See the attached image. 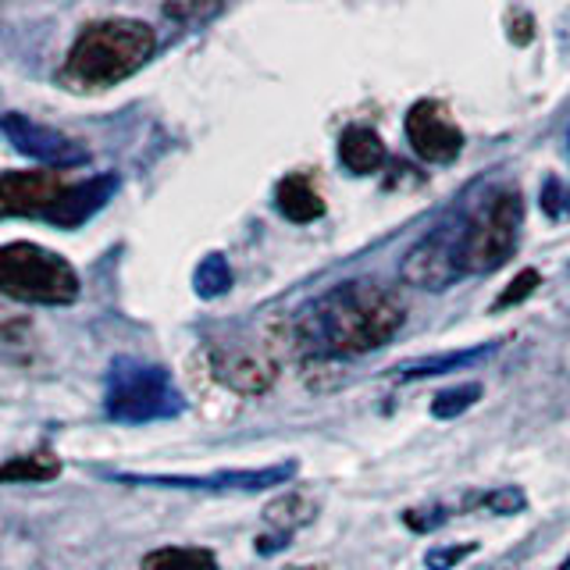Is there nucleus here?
I'll list each match as a JSON object with an SVG mask.
<instances>
[{
	"label": "nucleus",
	"instance_id": "a211bd4d",
	"mask_svg": "<svg viewBox=\"0 0 570 570\" xmlns=\"http://www.w3.org/2000/svg\"><path fill=\"white\" fill-rule=\"evenodd\" d=\"M58 474H61V460L50 450L11 456L4 468H0V481H53Z\"/></svg>",
	"mask_w": 570,
	"mask_h": 570
},
{
	"label": "nucleus",
	"instance_id": "423d86ee",
	"mask_svg": "<svg viewBox=\"0 0 570 570\" xmlns=\"http://www.w3.org/2000/svg\"><path fill=\"white\" fill-rule=\"evenodd\" d=\"M299 463L285 460L272 468L249 471H214V474H136V471H100L118 485H150V489H193V492H264L275 485H289Z\"/></svg>",
	"mask_w": 570,
	"mask_h": 570
},
{
	"label": "nucleus",
	"instance_id": "6e6552de",
	"mask_svg": "<svg viewBox=\"0 0 570 570\" xmlns=\"http://www.w3.org/2000/svg\"><path fill=\"white\" fill-rule=\"evenodd\" d=\"M282 338H246V343H228L210 350V371L222 385H228L239 396H264L278 379L282 364Z\"/></svg>",
	"mask_w": 570,
	"mask_h": 570
},
{
	"label": "nucleus",
	"instance_id": "f8f14e48",
	"mask_svg": "<svg viewBox=\"0 0 570 570\" xmlns=\"http://www.w3.org/2000/svg\"><path fill=\"white\" fill-rule=\"evenodd\" d=\"M121 186V178L115 171L97 175V178H86V183H76L61 193V200L53 204L43 218L58 228H79L94 218L97 210L107 207V200H115V193Z\"/></svg>",
	"mask_w": 570,
	"mask_h": 570
},
{
	"label": "nucleus",
	"instance_id": "7ed1b4c3",
	"mask_svg": "<svg viewBox=\"0 0 570 570\" xmlns=\"http://www.w3.org/2000/svg\"><path fill=\"white\" fill-rule=\"evenodd\" d=\"M453 222L463 275H492L513 257L517 239H521V189L510 183L481 189L460 210H453Z\"/></svg>",
	"mask_w": 570,
	"mask_h": 570
},
{
	"label": "nucleus",
	"instance_id": "ddd939ff",
	"mask_svg": "<svg viewBox=\"0 0 570 570\" xmlns=\"http://www.w3.org/2000/svg\"><path fill=\"white\" fill-rule=\"evenodd\" d=\"M503 350V343H478L468 350H450V353H439V356H417V361H406L396 364L389 374L396 382H421V379H439V374H450V371H463V367H474L481 361H489Z\"/></svg>",
	"mask_w": 570,
	"mask_h": 570
},
{
	"label": "nucleus",
	"instance_id": "393cba45",
	"mask_svg": "<svg viewBox=\"0 0 570 570\" xmlns=\"http://www.w3.org/2000/svg\"><path fill=\"white\" fill-rule=\"evenodd\" d=\"M531 36H534V32H531V14H521V29L510 32V40L524 47V43H531Z\"/></svg>",
	"mask_w": 570,
	"mask_h": 570
},
{
	"label": "nucleus",
	"instance_id": "9b49d317",
	"mask_svg": "<svg viewBox=\"0 0 570 570\" xmlns=\"http://www.w3.org/2000/svg\"><path fill=\"white\" fill-rule=\"evenodd\" d=\"M68 183L61 171H4L0 175V210L8 218L18 214H43L61 200Z\"/></svg>",
	"mask_w": 570,
	"mask_h": 570
},
{
	"label": "nucleus",
	"instance_id": "f257e3e1",
	"mask_svg": "<svg viewBox=\"0 0 570 570\" xmlns=\"http://www.w3.org/2000/svg\"><path fill=\"white\" fill-rule=\"evenodd\" d=\"M406 325L403 299L379 282L332 285L293 321V343L314 356H364L389 346Z\"/></svg>",
	"mask_w": 570,
	"mask_h": 570
},
{
	"label": "nucleus",
	"instance_id": "39448f33",
	"mask_svg": "<svg viewBox=\"0 0 570 570\" xmlns=\"http://www.w3.org/2000/svg\"><path fill=\"white\" fill-rule=\"evenodd\" d=\"M0 289L4 296L18 303H43V307H68L76 303L82 285L76 267H71L61 254L18 239L0 246Z\"/></svg>",
	"mask_w": 570,
	"mask_h": 570
},
{
	"label": "nucleus",
	"instance_id": "412c9836",
	"mask_svg": "<svg viewBox=\"0 0 570 570\" xmlns=\"http://www.w3.org/2000/svg\"><path fill=\"white\" fill-rule=\"evenodd\" d=\"M542 285V275H539V267H524V272H517L513 282L507 285L503 293H499L492 299V311H507V307H517V303H524L534 289Z\"/></svg>",
	"mask_w": 570,
	"mask_h": 570
},
{
	"label": "nucleus",
	"instance_id": "dca6fc26",
	"mask_svg": "<svg viewBox=\"0 0 570 570\" xmlns=\"http://www.w3.org/2000/svg\"><path fill=\"white\" fill-rule=\"evenodd\" d=\"M139 570H218V557L200 546H160L139 560Z\"/></svg>",
	"mask_w": 570,
	"mask_h": 570
},
{
	"label": "nucleus",
	"instance_id": "9d476101",
	"mask_svg": "<svg viewBox=\"0 0 570 570\" xmlns=\"http://www.w3.org/2000/svg\"><path fill=\"white\" fill-rule=\"evenodd\" d=\"M406 142L424 165H453L463 154V132L450 121L439 100H417L406 111Z\"/></svg>",
	"mask_w": 570,
	"mask_h": 570
},
{
	"label": "nucleus",
	"instance_id": "b1692460",
	"mask_svg": "<svg viewBox=\"0 0 570 570\" xmlns=\"http://www.w3.org/2000/svg\"><path fill=\"white\" fill-rule=\"evenodd\" d=\"M218 4H165L168 18H204V14H218Z\"/></svg>",
	"mask_w": 570,
	"mask_h": 570
},
{
	"label": "nucleus",
	"instance_id": "aec40b11",
	"mask_svg": "<svg viewBox=\"0 0 570 570\" xmlns=\"http://www.w3.org/2000/svg\"><path fill=\"white\" fill-rule=\"evenodd\" d=\"M481 389L478 382H468V385H456V389H442L439 396L432 400V417L439 421H453L460 414H468V410L481 400Z\"/></svg>",
	"mask_w": 570,
	"mask_h": 570
},
{
	"label": "nucleus",
	"instance_id": "a878e982",
	"mask_svg": "<svg viewBox=\"0 0 570 570\" xmlns=\"http://www.w3.org/2000/svg\"><path fill=\"white\" fill-rule=\"evenodd\" d=\"M282 570H328L325 563H293V567H282Z\"/></svg>",
	"mask_w": 570,
	"mask_h": 570
},
{
	"label": "nucleus",
	"instance_id": "5701e85b",
	"mask_svg": "<svg viewBox=\"0 0 570 570\" xmlns=\"http://www.w3.org/2000/svg\"><path fill=\"white\" fill-rule=\"evenodd\" d=\"M478 507H485V510H492V513H499V517H513V513H521V510L528 507V495H524L521 489L507 485V489L485 492V495L478 499Z\"/></svg>",
	"mask_w": 570,
	"mask_h": 570
},
{
	"label": "nucleus",
	"instance_id": "0eeeda50",
	"mask_svg": "<svg viewBox=\"0 0 570 570\" xmlns=\"http://www.w3.org/2000/svg\"><path fill=\"white\" fill-rule=\"evenodd\" d=\"M400 278L414 289L428 293H445L450 285L463 282L460 267V246H456V222L453 214L442 218L428 236H421L414 246L406 249V257L400 261Z\"/></svg>",
	"mask_w": 570,
	"mask_h": 570
},
{
	"label": "nucleus",
	"instance_id": "cd10ccee",
	"mask_svg": "<svg viewBox=\"0 0 570 570\" xmlns=\"http://www.w3.org/2000/svg\"><path fill=\"white\" fill-rule=\"evenodd\" d=\"M567 150H570V132H567Z\"/></svg>",
	"mask_w": 570,
	"mask_h": 570
},
{
	"label": "nucleus",
	"instance_id": "f3484780",
	"mask_svg": "<svg viewBox=\"0 0 570 570\" xmlns=\"http://www.w3.org/2000/svg\"><path fill=\"white\" fill-rule=\"evenodd\" d=\"M236 275H232V264L222 254H207L193 272V289L200 299H222L232 293Z\"/></svg>",
	"mask_w": 570,
	"mask_h": 570
},
{
	"label": "nucleus",
	"instance_id": "f03ea898",
	"mask_svg": "<svg viewBox=\"0 0 570 570\" xmlns=\"http://www.w3.org/2000/svg\"><path fill=\"white\" fill-rule=\"evenodd\" d=\"M157 50L154 26L139 18H100L71 43L61 82L68 89H111L147 65Z\"/></svg>",
	"mask_w": 570,
	"mask_h": 570
},
{
	"label": "nucleus",
	"instance_id": "6ab92c4d",
	"mask_svg": "<svg viewBox=\"0 0 570 570\" xmlns=\"http://www.w3.org/2000/svg\"><path fill=\"white\" fill-rule=\"evenodd\" d=\"M311 517H314L311 503H303L299 495H285V499H278V503H272L264 510V521L272 528H278V534H285V539H289L299 524H307Z\"/></svg>",
	"mask_w": 570,
	"mask_h": 570
},
{
	"label": "nucleus",
	"instance_id": "bb28decb",
	"mask_svg": "<svg viewBox=\"0 0 570 570\" xmlns=\"http://www.w3.org/2000/svg\"><path fill=\"white\" fill-rule=\"evenodd\" d=\"M560 570H570V560H567V563H563V567H560Z\"/></svg>",
	"mask_w": 570,
	"mask_h": 570
},
{
	"label": "nucleus",
	"instance_id": "1a4fd4ad",
	"mask_svg": "<svg viewBox=\"0 0 570 570\" xmlns=\"http://www.w3.org/2000/svg\"><path fill=\"white\" fill-rule=\"evenodd\" d=\"M0 129H4L8 142L18 154L40 160V165H50V171L79 168L89 160V150L82 147V142L61 136L58 129H47V125L32 121V118L18 115V111H8L4 118H0Z\"/></svg>",
	"mask_w": 570,
	"mask_h": 570
},
{
	"label": "nucleus",
	"instance_id": "20e7f679",
	"mask_svg": "<svg viewBox=\"0 0 570 570\" xmlns=\"http://www.w3.org/2000/svg\"><path fill=\"white\" fill-rule=\"evenodd\" d=\"M186 400L171 374L139 356H115L104 374V414L115 424H154L178 417Z\"/></svg>",
	"mask_w": 570,
	"mask_h": 570
},
{
	"label": "nucleus",
	"instance_id": "4468645a",
	"mask_svg": "<svg viewBox=\"0 0 570 570\" xmlns=\"http://www.w3.org/2000/svg\"><path fill=\"white\" fill-rule=\"evenodd\" d=\"M275 207L293 225H311L317 218H325V196L314 186V178L303 171L285 175L275 186Z\"/></svg>",
	"mask_w": 570,
	"mask_h": 570
},
{
	"label": "nucleus",
	"instance_id": "2eb2a0df",
	"mask_svg": "<svg viewBox=\"0 0 570 570\" xmlns=\"http://www.w3.org/2000/svg\"><path fill=\"white\" fill-rule=\"evenodd\" d=\"M338 160L353 175H374L389 160L385 139L371 125H350L338 132Z\"/></svg>",
	"mask_w": 570,
	"mask_h": 570
},
{
	"label": "nucleus",
	"instance_id": "4be33fe9",
	"mask_svg": "<svg viewBox=\"0 0 570 570\" xmlns=\"http://www.w3.org/2000/svg\"><path fill=\"white\" fill-rule=\"evenodd\" d=\"M478 552V542H460V546H435L424 552L428 570H456L463 560H471Z\"/></svg>",
	"mask_w": 570,
	"mask_h": 570
}]
</instances>
